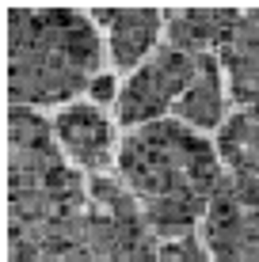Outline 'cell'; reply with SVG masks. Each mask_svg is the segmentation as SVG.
Segmentation results:
<instances>
[{"mask_svg": "<svg viewBox=\"0 0 259 262\" xmlns=\"http://www.w3.org/2000/svg\"><path fill=\"white\" fill-rule=\"evenodd\" d=\"M118 175L141 205L153 236L164 239L191 236L194 224L206 221V209L225 179L217 148L175 118L133 129L118 148Z\"/></svg>", "mask_w": 259, "mask_h": 262, "instance_id": "6da1fadb", "label": "cell"}, {"mask_svg": "<svg viewBox=\"0 0 259 262\" xmlns=\"http://www.w3.org/2000/svg\"><path fill=\"white\" fill-rule=\"evenodd\" d=\"M99 34L76 8L8 12V95L15 106H57L99 76Z\"/></svg>", "mask_w": 259, "mask_h": 262, "instance_id": "7a4b0ae2", "label": "cell"}, {"mask_svg": "<svg viewBox=\"0 0 259 262\" xmlns=\"http://www.w3.org/2000/svg\"><path fill=\"white\" fill-rule=\"evenodd\" d=\"M84 232L95 262H160L153 228L145 224L141 205L122 183L111 179L92 183V213Z\"/></svg>", "mask_w": 259, "mask_h": 262, "instance_id": "3957f363", "label": "cell"}, {"mask_svg": "<svg viewBox=\"0 0 259 262\" xmlns=\"http://www.w3.org/2000/svg\"><path fill=\"white\" fill-rule=\"evenodd\" d=\"M198 57L183 53L175 46H160L141 69L130 72V80L118 92V122L130 129H141L149 122H160L164 114L175 111V103L183 99L187 84H191Z\"/></svg>", "mask_w": 259, "mask_h": 262, "instance_id": "277c9868", "label": "cell"}, {"mask_svg": "<svg viewBox=\"0 0 259 262\" xmlns=\"http://www.w3.org/2000/svg\"><path fill=\"white\" fill-rule=\"evenodd\" d=\"M202 232L213 262H259V179H221Z\"/></svg>", "mask_w": 259, "mask_h": 262, "instance_id": "5b68a950", "label": "cell"}, {"mask_svg": "<svg viewBox=\"0 0 259 262\" xmlns=\"http://www.w3.org/2000/svg\"><path fill=\"white\" fill-rule=\"evenodd\" d=\"M57 144L76 167L107 171L114 160V125L95 103H69L53 118Z\"/></svg>", "mask_w": 259, "mask_h": 262, "instance_id": "8992f818", "label": "cell"}, {"mask_svg": "<svg viewBox=\"0 0 259 262\" xmlns=\"http://www.w3.org/2000/svg\"><path fill=\"white\" fill-rule=\"evenodd\" d=\"M92 19L107 31L114 69H141L156 53V38L164 31V15L156 8H95Z\"/></svg>", "mask_w": 259, "mask_h": 262, "instance_id": "52a82bcc", "label": "cell"}, {"mask_svg": "<svg viewBox=\"0 0 259 262\" xmlns=\"http://www.w3.org/2000/svg\"><path fill=\"white\" fill-rule=\"evenodd\" d=\"M164 23H168L164 27L168 46L194 53V57H206V53L217 57L233 38L240 12L236 8H172L164 15Z\"/></svg>", "mask_w": 259, "mask_h": 262, "instance_id": "ba28073f", "label": "cell"}, {"mask_svg": "<svg viewBox=\"0 0 259 262\" xmlns=\"http://www.w3.org/2000/svg\"><path fill=\"white\" fill-rule=\"evenodd\" d=\"M217 65L225 72V88L233 103L259 106V8L240 12L229 46L217 53Z\"/></svg>", "mask_w": 259, "mask_h": 262, "instance_id": "9c48e42d", "label": "cell"}, {"mask_svg": "<svg viewBox=\"0 0 259 262\" xmlns=\"http://www.w3.org/2000/svg\"><path fill=\"white\" fill-rule=\"evenodd\" d=\"M172 114L175 122L191 125V129H221L225 125V72L213 53L198 57V69H194L191 84Z\"/></svg>", "mask_w": 259, "mask_h": 262, "instance_id": "30bf717a", "label": "cell"}, {"mask_svg": "<svg viewBox=\"0 0 259 262\" xmlns=\"http://www.w3.org/2000/svg\"><path fill=\"white\" fill-rule=\"evenodd\" d=\"M217 160L236 179H259V106H240L217 129Z\"/></svg>", "mask_w": 259, "mask_h": 262, "instance_id": "8fae6325", "label": "cell"}, {"mask_svg": "<svg viewBox=\"0 0 259 262\" xmlns=\"http://www.w3.org/2000/svg\"><path fill=\"white\" fill-rule=\"evenodd\" d=\"M160 262H213V258H210L206 243L183 236V239H172L160 247Z\"/></svg>", "mask_w": 259, "mask_h": 262, "instance_id": "7c38bea8", "label": "cell"}, {"mask_svg": "<svg viewBox=\"0 0 259 262\" xmlns=\"http://www.w3.org/2000/svg\"><path fill=\"white\" fill-rule=\"evenodd\" d=\"M88 92H92L95 106H99V103H111V99L118 103V92H122V88L114 84V76H107V72H99V76L92 80V88H88Z\"/></svg>", "mask_w": 259, "mask_h": 262, "instance_id": "4fadbf2b", "label": "cell"}]
</instances>
